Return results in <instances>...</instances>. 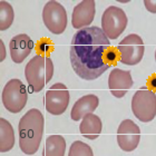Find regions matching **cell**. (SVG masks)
Returning a JSON list of instances; mask_svg holds the SVG:
<instances>
[{"label":"cell","instance_id":"7402d4cb","mask_svg":"<svg viewBox=\"0 0 156 156\" xmlns=\"http://www.w3.org/2000/svg\"><path fill=\"white\" fill-rule=\"evenodd\" d=\"M5 57H6V50L3 48V42L1 41V58H0V60L2 62L3 59H5Z\"/></svg>","mask_w":156,"mask_h":156},{"label":"cell","instance_id":"52a82bcc","mask_svg":"<svg viewBox=\"0 0 156 156\" xmlns=\"http://www.w3.org/2000/svg\"><path fill=\"white\" fill-rule=\"evenodd\" d=\"M42 20L46 28L51 34L60 35L66 30L68 17L62 3L51 0L46 3L42 9Z\"/></svg>","mask_w":156,"mask_h":156},{"label":"cell","instance_id":"6da1fadb","mask_svg":"<svg viewBox=\"0 0 156 156\" xmlns=\"http://www.w3.org/2000/svg\"><path fill=\"white\" fill-rule=\"evenodd\" d=\"M111 42L104 31L98 27H87L78 30L70 44V62L76 75L85 80L101 77L111 66L106 54Z\"/></svg>","mask_w":156,"mask_h":156},{"label":"cell","instance_id":"ac0fdd59","mask_svg":"<svg viewBox=\"0 0 156 156\" xmlns=\"http://www.w3.org/2000/svg\"><path fill=\"white\" fill-rule=\"evenodd\" d=\"M15 19V12L13 8L9 2L0 1V30H7L13 23Z\"/></svg>","mask_w":156,"mask_h":156},{"label":"cell","instance_id":"2e32d148","mask_svg":"<svg viewBox=\"0 0 156 156\" xmlns=\"http://www.w3.org/2000/svg\"><path fill=\"white\" fill-rule=\"evenodd\" d=\"M15 145V132L11 124L5 118H0V152H9Z\"/></svg>","mask_w":156,"mask_h":156},{"label":"cell","instance_id":"8992f818","mask_svg":"<svg viewBox=\"0 0 156 156\" xmlns=\"http://www.w3.org/2000/svg\"><path fill=\"white\" fill-rule=\"evenodd\" d=\"M127 16L123 9L117 6H109L101 16V30L108 39H117L126 29Z\"/></svg>","mask_w":156,"mask_h":156},{"label":"cell","instance_id":"9a60e30c","mask_svg":"<svg viewBox=\"0 0 156 156\" xmlns=\"http://www.w3.org/2000/svg\"><path fill=\"white\" fill-rule=\"evenodd\" d=\"M101 129H103V123L101 118L93 113L86 115L79 125L80 134L88 140L98 138L101 133Z\"/></svg>","mask_w":156,"mask_h":156},{"label":"cell","instance_id":"30bf717a","mask_svg":"<svg viewBox=\"0 0 156 156\" xmlns=\"http://www.w3.org/2000/svg\"><path fill=\"white\" fill-rule=\"evenodd\" d=\"M140 140V129L132 119H124L117 129V143L124 152L136 150Z\"/></svg>","mask_w":156,"mask_h":156},{"label":"cell","instance_id":"ba28073f","mask_svg":"<svg viewBox=\"0 0 156 156\" xmlns=\"http://www.w3.org/2000/svg\"><path fill=\"white\" fill-rule=\"evenodd\" d=\"M117 50L119 52L120 62L124 65H137L143 59L145 45L143 39L136 34H130L118 44Z\"/></svg>","mask_w":156,"mask_h":156},{"label":"cell","instance_id":"ffe728a7","mask_svg":"<svg viewBox=\"0 0 156 156\" xmlns=\"http://www.w3.org/2000/svg\"><path fill=\"white\" fill-rule=\"evenodd\" d=\"M144 5L150 12L156 13V0H144Z\"/></svg>","mask_w":156,"mask_h":156},{"label":"cell","instance_id":"277c9868","mask_svg":"<svg viewBox=\"0 0 156 156\" xmlns=\"http://www.w3.org/2000/svg\"><path fill=\"white\" fill-rule=\"evenodd\" d=\"M132 111L137 119L150 123L156 116V94L146 86L140 87L132 98Z\"/></svg>","mask_w":156,"mask_h":156},{"label":"cell","instance_id":"7a4b0ae2","mask_svg":"<svg viewBox=\"0 0 156 156\" xmlns=\"http://www.w3.org/2000/svg\"><path fill=\"white\" fill-rule=\"evenodd\" d=\"M45 118L37 108H31L23 115L18 124L19 147L26 155H34L39 150L44 135Z\"/></svg>","mask_w":156,"mask_h":156},{"label":"cell","instance_id":"5b68a950","mask_svg":"<svg viewBox=\"0 0 156 156\" xmlns=\"http://www.w3.org/2000/svg\"><path fill=\"white\" fill-rule=\"evenodd\" d=\"M2 104L7 111L17 114L23 111L28 101V91L20 79H10L2 89Z\"/></svg>","mask_w":156,"mask_h":156},{"label":"cell","instance_id":"5bb4252c","mask_svg":"<svg viewBox=\"0 0 156 156\" xmlns=\"http://www.w3.org/2000/svg\"><path fill=\"white\" fill-rule=\"evenodd\" d=\"M99 98L94 94H88L80 97L73 106L70 112V117L73 120H80L86 115L91 114L98 107Z\"/></svg>","mask_w":156,"mask_h":156},{"label":"cell","instance_id":"4fadbf2b","mask_svg":"<svg viewBox=\"0 0 156 156\" xmlns=\"http://www.w3.org/2000/svg\"><path fill=\"white\" fill-rule=\"evenodd\" d=\"M9 48L12 62L16 64H21L34 49V41L28 35L20 34L10 40Z\"/></svg>","mask_w":156,"mask_h":156},{"label":"cell","instance_id":"8fae6325","mask_svg":"<svg viewBox=\"0 0 156 156\" xmlns=\"http://www.w3.org/2000/svg\"><path fill=\"white\" fill-rule=\"evenodd\" d=\"M133 78L129 70L114 68L108 76V88L112 95L117 98L124 97L126 93L133 87Z\"/></svg>","mask_w":156,"mask_h":156},{"label":"cell","instance_id":"9c48e42d","mask_svg":"<svg viewBox=\"0 0 156 156\" xmlns=\"http://www.w3.org/2000/svg\"><path fill=\"white\" fill-rule=\"evenodd\" d=\"M70 95L65 85L56 83L46 91L45 108L49 114L62 115L64 114L69 105Z\"/></svg>","mask_w":156,"mask_h":156},{"label":"cell","instance_id":"7c38bea8","mask_svg":"<svg viewBox=\"0 0 156 156\" xmlns=\"http://www.w3.org/2000/svg\"><path fill=\"white\" fill-rule=\"evenodd\" d=\"M96 3L94 0H84L77 5L73 10L72 25L75 29L87 28L95 18Z\"/></svg>","mask_w":156,"mask_h":156},{"label":"cell","instance_id":"e0dca14e","mask_svg":"<svg viewBox=\"0 0 156 156\" xmlns=\"http://www.w3.org/2000/svg\"><path fill=\"white\" fill-rule=\"evenodd\" d=\"M66 140L62 135H50L47 137L42 156H65Z\"/></svg>","mask_w":156,"mask_h":156},{"label":"cell","instance_id":"603a6c76","mask_svg":"<svg viewBox=\"0 0 156 156\" xmlns=\"http://www.w3.org/2000/svg\"><path fill=\"white\" fill-rule=\"evenodd\" d=\"M155 60H156V50H155Z\"/></svg>","mask_w":156,"mask_h":156},{"label":"cell","instance_id":"d6986e66","mask_svg":"<svg viewBox=\"0 0 156 156\" xmlns=\"http://www.w3.org/2000/svg\"><path fill=\"white\" fill-rule=\"evenodd\" d=\"M68 156H94V153L88 144L81 140H76L69 148Z\"/></svg>","mask_w":156,"mask_h":156},{"label":"cell","instance_id":"44dd1931","mask_svg":"<svg viewBox=\"0 0 156 156\" xmlns=\"http://www.w3.org/2000/svg\"><path fill=\"white\" fill-rule=\"evenodd\" d=\"M147 88H150L151 90L155 91L156 90V74L151 75L147 79Z\"/></svg>","mask_w":156,"mask_h":156},{"label":"cell","instance_id":"3957f363","mask_svg":"<svg viewBox=\"0 0 156 156\" xmlns=\"http://www.w3.org/2000/svg\"><path fill=\"white\" fill-rule=\"evenodd\" d=\"M54 75V62L49 56L36 55L27 62L25 77L33 93H39L51 80Z\"/></svg>","mask_w":156,"mask_h":156}]
</instances>
